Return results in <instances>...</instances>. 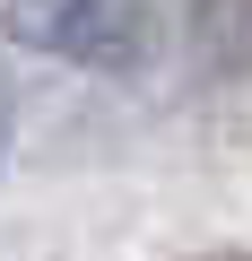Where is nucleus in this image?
I'll return each instance as SVG.
<instances>
[{
    "mask_svg": "<svg viewBox=\"0 0 252 261\" xmlns=\"http://www.w3.org/2000/svg\"><path fill=\"white\" fill-rule=\"evenodd\" d=\"M0 157H9V87H0Z\"/></svg>",
    "mask_w": 252,
    "mask_h": 261,
    "instance_id": "obj_2",
    "label": "nucleus"
},
{
    "mask_svg": "<svg viewBox=\"0 0 252 261\" xmlns=\"http://www.w3.org/2000/svg\"><path fill=\"white\" fill-rule=\"evenodd\" d=\"M0 35L18 53L96 70V79H139L157 61V18L148 0H9L0 9Z\"/></svg>",
    "mask_w": 252,
    "mask_h": 261,
    "instance_id": "obj_1",
    "label": "nucleus"
}]
</instances>
